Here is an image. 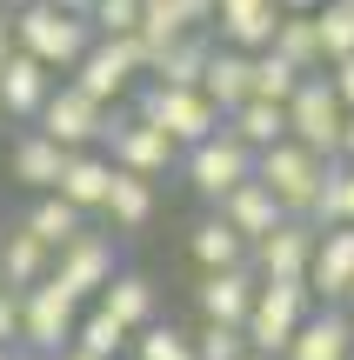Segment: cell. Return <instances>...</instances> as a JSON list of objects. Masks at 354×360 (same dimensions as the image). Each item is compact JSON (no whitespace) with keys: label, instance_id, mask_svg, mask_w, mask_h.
Wrapping results in <instances>:
<instances>
[{"label":"cell","instance_id":"6da1fadb","mask_svg":"<svg viewBox=\"0 0 354 360\" xmlns=\"http://www.w3.org/2000/svg\"><path fill=\"white\" fill-rule=\"evenodd\" d=\"M7 20H13V47H20L27 60H40L47 74H74V60L94 47V27L80 20V13L47 7V0H27V7L7 13Z\"/></svg>","mask_w":354,"mask_h":360},{"label":"cell","instance_id":"7a4b0ae2","mask_svg":"<svg viewBox=\"0 0 354 360\" xmlns=\"http://www.w3.org/2000/svg\"><path fill=\"white\" fill-rule=\"evenodd\" d=\"M67 80H74L87 101L120 107V101L147 80V47H141L134 34H94V47L74 60V74H67Z\"/></svg>","mask_w":354,"mask_h":360},{"label":"cell","instance_id":"3957f363","mask_svg":"<svg viewBox=\"0 0 354 360\" xmlns=\"http://www.w3.org/2000/svg\"><path fill=\"white\" fill-rule=\"evenodd\" d=\"M127 101H134V114H141L147 127H160L174 147H194V141H208V134H221V114L208 107L201 87H160V80H141Z\"/></svg>","mask_w":354,"mask_h":360},{"label":"cell","instance_id":"277c9868","mask_svg":"<svg viewBox=\"0 0 354 360\" xmlns=\"http://www.w3.org/2000/svg\"><path fill=\"white\" fill-rule=\"evenodd\" d=\"M315 307H321V300L308 294V281H261V287H254L248 321H241V334H248L254 354H274L281 360V347L294 340V327H301Z\"/></svg>","mask_w":354,"mask_h":360},{"label":"cell","instance_id":"5b68a950","mask_svg":"<svg viewBox=\"0 0 354 360\" xmlns=\"http://www.w3.org/2000/svg\"><path fill=\"white\" fill-rule=\"evenodd\" d=\"M101 154L114 160L120 174H141V180H160L174 174V160H181V147L167 141L160 127H147L134 107H107V134H101Z\"/></svg>","mask_w":354,"mask_h":360},{"label":"cell","instance_id":"8992f818","mask_svg":"<svg viewBox=\"0 0 354 360\" xmlns=\"http://www.w3.org/2000/svg\"><path fill=\"white\" fill-rule=\"evenodd\" d=\"M114 267H120V233H94V227H80L67 247H53L47 281L61 287L67 300H80V307H87V300L101 294L107 281H114Z\"/></svg>","mask_w":354,"mask_h":360},{"label":"cell","instance_id":"52a82bcc","mask_svg":"<svg viewBox=\"0 0 354 360\" xmlns=\"http://www.w3.org/2000/svg\"><path fill=\"white\" fill-rule=\"evenodd\" d=\"M174 174H181L187 180V187H194L201 193V200H221V193H234L241 187V180H248L254 174V154H248V147H241L234 141V134H208V141H194V147H181V160H174Z\"/></svg>","mask_w":354,"mask_h":360},{"label":"cell","instance_id":"ba28073f","mask_svg":"<svg viewBox=\"0 0 354 360\" xmlns=\"http://www.w3.org/2000/svg\"><path fill=\"white\" fill-rule=\"evenodd\" d=\"M288 141H301L308 154H321V160H334V134H341V120H348V107L334 101V87H328V74H301V87L288 94Z\"/></svg>","mask_w":354,"mask_h":360},{"label":"cell","instance_id":"9c48e42d","mask_svg":"<svg viewBox=\"0 0 354 360\" xmlns=\"http://www.w3.org/2000/svg\"><path fill=\"white\" fill-rule=\"evenodd\" d=\"M321 174H328V160L308 154L301 141H274V147H261V154H254V180L281 200V214H301L308 193L321 187Z\"/></svg>","mask_w":354,"mask_h":360},{"label":"cell","instance_id":"30bf717a","mask_svg":"<svg viewBox=\"0 0 354 360\" xmlns=\"http://www.w3.org/2000/svg\"><path fill=\"white\" fill-rule=\"evenodd\" d=\"M34 127L47 134L53 147H101V134H107V107L101 101H87V94L74 87V80H53V94L40 101V114H34Z\"/></svg>","mask_w":354,"mask_h":360},{"label":"cell","instance_id":"8fae6325","mask_svg":"<svg viewBox=\"0 0 354 360\" xmlns=\"http://www.w3.org/2000/svg\"><path fill=\"white\" fill-rule=\"evenodd\" d=\"M74 321H80V300H67L53 281L20 287V347L27 354H61V347H74Z\"/></svg>","mask_w":354,"mask_h":360},{"label":"cell","instance_id":"7c38bea8","mask_svg":"<svg viewBox=\"0 0 354 360\" xmlns=\"http://www.w3.org/2000/svg\"><path fill=\"white\" fill-rule=\"evenodd\" d=\"M315 240L321 233L308 227L301 214H288L274 233H261V240L248 247V267L254 281H308V260H315Z\"/></svg>","mask_w":354,"mask_h":360},{"label":"cell","instance_id":"4fadbf2b","mask_svg":"<svg viewBox=\"0 0 354 360\" xmlns=\"http://www.w3.org/2000/svg\"><path fill=\"white\" fill-rule=\"evenodd\" d=\"M87 307H101L107 321H120L127 334H141V327H154V321H160V287L147 281L141 267H114V281H107L101 294L87 300Z\"/></svg>","mask_w":354,"mask_h":360},{"label":"cell","instance_id":"5bb4252c","mask_svg":"<svg viewBox=\"0 0 354 360\" xmlns=\"http://www.w3.org/2000/svg\"><path fill=\"white\" fill-rule=\"evenodd\" d=\"M53 80H61V74H47L40 60H27V53L13 47L7 60H0V114H7V120H27V127H34L40 101L53 94Z\"/></svg>","mask_w":354,"mask_h":360},{"label":"cell","instance_id":"9a60e30c","mask_svg":"<svg viewBox=\"0 0 354 360\" xmlns=\"http://www.w3.org/2000/svg\"><path fill=\"white\" fill-rule=\"evenodd\" d=\"M348 354H354V321L341 307H315L281 347V360H348Z\"/></svg>","mask_w":354,"mask_h":360},{"label":"cell","instance_id":"2e32d148","mask_svg":"<svg viewBox=\"0 0 354 360\" xmlns=\"http://www.w3.org/2000/svg\"><path fill=\"white\" fill-rule=\"evenodd\" d=\"M254 267H221V274H201V287H194V307H201V321H227V327H241L248 321V307H254Z\"/></svg>","mask_w":354,"mask_h":360},{"label":"cell","instance_id":"e0dca14e","mask_svg":"<svg viewBox=\"0 0 354 360\" xmlns=\"http://www.w3.org/2000/svg\"><path fill=\"white\" fill-rule=\"evenodd\" d=\"M214 214H221V220H227V227H234V233H241L248 247L261 240V233H274L281 220H288V214H281V200H274V193H267L261 180H254V174L241 180L234 193H221V200H214Z\"/></svg>","mask_w":354,"mask_h":360},{"label":"cell","instance_id":"ac0fdd59","mask_svg":"<svg viewBox=\"0 0 354 360\" xmlns=\"http://www.w3.org/2000/svg\"><path fill=\"white\" fill-rule=\"evenodd\" d=\"M61 167H67V147H53L40 127H20V134H13V147H7V174L20 180V187L53 193V187H61Z\"/></svg>","mask_w":354,"mask_h":360},{"label":"cell","instance_id":"d6986e66","mask_svg":"<svg viewBox=\"0 0 354 360\" xmlns=\"http://www.w3.org/2000/svg\"><path fill=\"white\" fill-rule=\"evenodd\" d=\"M348 281H354V227H328L315 240V260H308V294L321 307H334Z\"/></svg>","mask_w":354,"mask_h":360},{"label":"cell","instance_id":"ffe728a7","mask_svg":"<svg viewBox=\"0 0 354 360\" xmlns=\"http://www.w3.org/2000/svg\"><path fill=\"white\" fill-rule=\"evenodd\" d=\"M107 180H114V160L101 154V147H74V154H67V167H61V200L67 207H80V214H101V200H107Z\"/></svg>","mask_w":354,"mask_h":360},{"label":"cell","instance_id":"44dd1931","mask_svg":"<svg viewBox=\"0 0 354 360\" xmlns=\"http://www.w3.org/2000/svg\"><path fill=\"white\" fill-rule=\"evenodd\" d=\"M154 180H141V174H120L114 167V180H107V200H101V220H107V233H141L147 220H154Z\"/></svg>","mask_w":354,"mask_h":360},{"label":"cell","instance_id":"7402d4cb","mask_svg":"<svg viewBox=\"0 0 354 360\" xmlns=\"http://www.w3.org/2000/svg\"><path fill=\"white\" fill-rule=\"evenodd\" d=\"M201 94H208V107H214L221 120L234 114L241 101H254V94H248V53L214 40V47H208V67H201Z\"/></svg>","mask_w":354,"mask_h":360},{"label":"cell","instance_id":"603a6c76","mask_svg":"<svg viewBox=\"0 0 354 360\" xmlns=\"http://www.w3.org/2000/svg\"><path fill=\"white\" fill-rule=\"evenodd\" d=\"M47 267H53V254L20 227V220L0 227V287H34V281H47Z\"/></svg>","mask_w":354,"mask_h":360},{"label":"cell","instance_id":"cb8c5ba5","mask_svg":"<svg viewBox=\"0 0 354 360\" xmlns=\"http://www.w3.org/2000/svg\"><path fill=\"white\" fill-rule=\"evenodd\" d=\"M187 254H194L201 274H221V267H248V240H241L234 227H227L221 214L194 220V233H187Z\"/></svg>","mask_w":354,"mask_h":360},{"label":"cell","instance_id":"d4e9b609","mask_svg":"<svg viewBox=\"0 0 354 360\" xmlns=\"http://www.w3.org/2000/svg\"><path fill=\"white\" fill-rule=\"evenodd\" d=\"M208 47H214V34H181L174 47H160L154 60H147V80H160V87H201Z\"/></svg>","mask_w":354,"mask_h":360},{"label":"cell","instance_id":"484cf974","mask_svg":"<svg viewBox=\"0 0 354 360\" xmlns=\"http://www.w3.org/2000/svg\"><path fill=\"white\" fill-rule=\"evenodd\" d=\"M267 47H274L294 74H321V67H328V60H321V40H315V13H274Z\"/></svg>","mask_w":354,"mask_h":360},{"label":"cell","instance_id":"4316f807","mask_svg":"<svg viewBox=\"0 0 354 360\" xmlns=\"http://www.w3.org/2000/svg\"><path fill=\"white\" fill-rule=\"evenodd\" d=\"M20 227H27V233H34V240L47 247V254H53V247H67V240H74L80 227H87V214H80V207H67L61 193H40V200H34V207L20 214Z\"/></svg>","mask_w":354,"mask_h":360},{"label":"cell","instance_id":"83f0119b","mask_svg":"<svg viewBox=\"0 0 354 360\" xmlns=\"http://www.w3.org/2000/svg\"><path fill=\"white\" fill-rule=\"evenodd\" d=\"M227 134H234L241 147H248V154H261V147H274V141H288V114H281V107H267V101H241L234 114L221 120Z\"/></svg>","mask_w":354,"mask_h":360},{"label":"cell","instance_id":"f1b7e54d","mask_svg":"<svg viewBox=\"0 0 354 360\" xmlns=\"http://www.w3.org/2000/svg\"><path fill=\"white\" fill-rule=\"evenodd\" d=\"M301 87V74H294L288 60H281L274 47H261V53H248V94L254 101H267V107H288V94Z\"/></svg>","mask_w":354,"mask_h":360},{"label":"cell","instance_id":"f546056e","mask_svg":"<svg viewBox=\"0 0 354 360\" xmlns=\"http://www.w3.org/2000/svg\"><path fill=\"white\" fill-rule=\"evenodd\" d=\"M127 327L120 321H107L101 307H80V321H74V347L80 354H94V360H127Z\"/></svg>","mask_w":354,"mask_h":360},{"label":"cell","instance_id":"4dcf8cb0","mask_svg":"<svg viewBox=\"0 0 354 360\" xmlns=\"http://www.w3.org/2000/svg\"><path fill=\"white\" fill-rule=\"evenodd\" d=\"M127 360H194V334L174 321H154L127 340Z\"/></svg>","mask_w":354,"mask_h":360},{"label":"cell","instance_id":"1f68e13d","mask_svg":"<svg viewBox=\"0 0 354 360\" xmlns=\"http://www.w3.org/2000/svg\"><path fill=\"white\" fill-rule=\"evenodd\" d=\"M181 34H187V20H181V7H174V0H141V20H134V40L147 47V60H154L160 47H174Z\"/></svg>","mask_w":354,"mask_h":360},{"label":"cell","instance_id":"d6a6232c","mask_svg":"<svg viewBox=\"0 0 354 360\" xmlns=\"http://www.w3.org/2000/svg\"><path fill=\"white\" fill-rule=\"evenodd\" d=\"M315 40H321V60L354 53V0H321L315 7Z\"/></svg>","mask_w":354,"mask_h":360},{"label":"cell","instance_id":"836d02e7","mask_svg":"<svg viewBox=\"0 0 354 360\" xmlns=\"http://www.w3.org/2000/svg\"><path fill=\"white\" fill-rule=\"evenodd\" d=\"M248 354V334L227 321H201L194 327V360H241Z\"/></svg>","mask_w":354,"mask_h":360},{"label":"cell","instance_id":"e575fe53","mask_svg":"<svg viewBox=\"0 0 354 360\" xmlns=\"http://www.w3.org/2000/svg\"><path fill=\"white\" fill-rule=\"evenodd\" d=\"M134 20H141V0H94L87 7L94 34H134Z\"/></svg>","mask_w":354,"mask_h":360},{"label":"cell","instance_id":"d590c367","mask_svg":"<svg viewBox=\"0 0 354 360\" xmlns=\"http://www.w3.org/2000/svg\"><path fill=\"white\" fill-rule=\"evenodd\" d=\"M0 347H20V287H0Z\"/></svg>","mask_w":354,"mask_h":360},{"label":"cell","instance_id":"8d00e7d4","mask_svg":"<svg viewBox=\"0 0 354 360\" xmlns=\"http://www.w3.org/2000/svg\"><path fill=\"white\" fill-rule=\"evenodd\" d=\"M321 74H328V87H334V101H341L348 114H354V53H341V60H328V67H321Z\"/></svg>","mask_w":354,"mask_h":360},{"label":"cell","instance_id":"74e56055","mask_svg":"<svg viewBox=\"0 0 354 360\" xmlns=\"http://www.w3.org/2000/svg\"><path fill=\"white\" fill-rule=\"evenodd\" d=\"M174 7H181L187 34H208V27H214V0H174Z\"/></svg>","mask_w":354,"mask_h":360},{"label":"cell","instance_id":"f35d334b","mask_svg":"<svg viewBox=\"0 0 354 360\" xmlns=\"http://www.w3.org/2000/svg\"><path fill=\"white\" fill-rule=\"evenodd\" d=\"M334 160H341V167H354V114L341 120V134H334Z\"/></svg>","mask_w":354,"mask_h":360},{"label":"cell","instance_id":"ab89813d","mask_svg":"<svg viewBox=\"0 0 354 360\" xmlns=\"http://www.w3.org/2000/svg\"><path fill=\"white\" fill-rule=\"evenodd\" d=\"M341 227H354V167H341Z\"/></svg>","mask_w":354,"mask_h":360},{"label":"cell","instance_id":"60d3db41","mask_svg":"<svg viewBox=\"0 0 354 360\" xmlns=\"http://www.w3.org/2000/svg\"><path fill=\"white\" fill-rule=\"evenodd\" d=\"M47 7H61V13H80V20H87V7H94V0H47Z\"/></svg>","mask_w":354,"mask_h":360},{"label":"cell","instance_id":"b9f144b4","mask_svg":"<svg viewBox=\"0 0 354 360\" xmlns=\"http://www.w3.org/2000/svg\"><path fill=\"white\" fill-rule=\"evenodd\" d=\"M7 53H13V20L0 13V60H7Z\"/></svg>","mask_w":354,"mask_h":360},{"label":"cell","instance_id":"7bdbcfd3","mask_svg":"<svg viewBox=\"0 0 354 360\" xmlns=\"http://www.w3.org/2000/svg\"><path fill=\"white\" fill-rule=\"evenodd\" d=\"M274 7H281V13H315L321 0H274Z\"/></svg>","mask_w":354,"mask_h":360},{"label":"cell","instance_id":"ee69618b","mask_svg":"<svg viewBox=\"0 0 354 360\" xmlns=\"http://www.w3.org/2000/svg\"><path fill=\"white\" fill-rule=\"evenodd\" d=\"M53 360H94V354H80V347H61V354H53Z\"/></svg>","mask_w":354,"mask_h":360},{"label":"cell","instance_id":"f6af8a7d","mask_svg":"<svg viewBox=\"0 0 354 360\" xmlns=\"http://www.w3.org/2000/svg\"><path fill=\"white\" fill-rule=\"evenodd\" d=\"M7 360H53V354H27V347H13V354H7Z\"/></svg>","mask_w":354,"mask_h":360},{"label":"cell","instance_id":"bcb514c9","mask_svg":"<svg viewBox=\"0 0 354 360\" xmlns=\"http://www.w3.org/2000/svg\"><path fill=\"white\" fill-rule=\"evenodd\" d=\"M20 7H27V0H0V13H20Z\"/></svg>","mask_w":354,"mask_h":360},{"label":"cell","instance_id":"7dc6e473","mask_svg":"<svg viewBox=\"0 0 354 360\" xmlns=\"http://www.w3.org/2000/svg\"><path fill=\"white\" fill-rule=\"evenodd\" d=\"M241 360H274V354H254V347H248V354H241Z\"/></svg>","mask_w":354,"mask_h":360},{"label":"cell","instance_id":"c3c4849f","mask_svg":"<svg viewBox=\"0 0 354 360\" xmlns=\"http://www.w3.org/2000/svg\"><path fill=\"white\" fill-rule=\"evenodd\" d=\"M0 360H7V347H0Z\"/></svg>","mask_w":354,"mask_h":360},{"label":"cell","instance_id":"681fc988","mask_svg":"<svg viewBox=\"0 0 354 360\" xmlns=\"http://www.w3.org/2000/svg\"><path fill=\"white\" fill-rule=\"evenodd\" d=\"M348 360H354V354H348Z\"/></svg>","mask_w":354,"mask_h":360}]
</instances>
